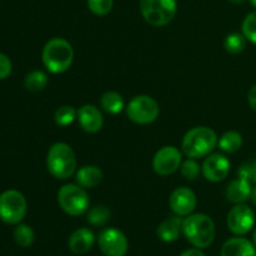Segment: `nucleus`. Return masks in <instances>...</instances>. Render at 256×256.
<instances>
[{"instance_id":"nucleus-12","label":"nucleus","mask_w":256,"mask_h":256,"mask_svg":"<svg viewBox=\"0 0 256 256\" xmlns=\"http://www.w3.org/2000/svg\"><path fill=\"white\" fill-rule=\"evenodd\" d=\"M202 172L208 182H220L226 179L230 172V162L225 155L215 152L205 156L202 165Z\"/></svg>"},{"instance_id":"nucleus-21","label":"nucleus","mask_w":256,"mask_h":256,"mask_svg":"<svg viewBox=\"0 0 256 256\" xmlns=\"http://www.w3.org/2000/svg\"><path fill=\"white\" fill-rule=\"evenodd\" d=\"M218 145H219L222 152H226V154H234L238 150L242 149V136L240 132L230 130V132H224V134L220 136Z\"/></svg>"},{"instance_id":"nucleus-4","label":"nucleus","mask_w":256,"mask_h":256,"mask_svg":"<svg viewBox=\"0 0 256 256\" xmlns=\"http://www.w3.org/2000/svg\"><path fill=\"white\" fill-rule=\"evenodd\" d=\"M182 234L195 248L205 249L215 239V224L209 215L190 214L182 220Z\"/></svg>"},{"instance_id":"nucleus-27","label":"nucleus","mask_w":256,"mask_h":256,"mask_svg":"<svg viewBox=\"0 0 256 256\" xmlns=\"http://www.w3.org/2000/svg\"><path fill=\"white\" fill-rule=\"evenodd\" d=\"M180 172H182V175L185 179L189 180V182H194V180H196L199 178L200 172H202V166L196 162V159L188 158L186 160H184L182 162Z\"/></svg>"},{"instance_id":"nucleus-24","label":"nucleus","mask_w":256,"mask_h":256,"mask_svg":"<svg viewBox=\"0 0 256 256\" xmlns=\"http://www.w3.org/2000/svg\"><path fill=\"white\" fill-rule=\"evenodd\" d=\"M78 116V110L72 105H62V106L58 108L56 112L54 114L55 124L58 126H69L74 122V120Z\"/></svg>"},{"instance_id":"nucleus-37","label":"nucleus","mask_w":256,"mask_h":256,"mask_svg":"<svg viewBox=\"0 0 256 256\" xmlns=\"http://www.w3.org/2000/svg\"><path fill=\"white\" fill-rule=\"evenodd\" d=\"M250 2H252V5L254 8H256V0H250Z\"/></svg>"},{"instance_id":"nucleus-1","label":"nucleus","mask_w":256,"mask_h":256,"mask_svg":"<svg viewBox=\"0 0 256 256\" xmlns=\"http://www.w3.org/2000/svg\"><path fill=\"white\" fill-rule=\"evenodd\" d=\"M42 60L48 72L52 74H62L72 66L74 49L68 40L52 38L42 48Z\"/></svg>"},{"instance_id":"nucleus-36","label":"nucleus","mask_w":256,"mask_h":256,"mask_svg":"<svg viewBox=\"0 0 256 256\" xmlns=\"http://www.w3.org/2000/svg\"><path fill=\"white\" fill-rule=\"evenodd\" d=\"M252 239H254V245H255V248H256V229H255V232H254V236H252Z\"/></svg>"},{"instance_id":"nucleus-35","label":"nucleus","mask_w":256,"mask_h":256,"mask_svg":"<svg viewBox=\"0 0 256 256\" xmlns=\"http://www.w3.org/2000/svg\"><path fill=\"white\" fill-rule=\"evenodd\" d=\"M230 2H232V4H242V2H245L246 0H229Z\"/></svg>"},{"instance_id":"nucleus-17","label":"nucleus","mask_w":256,"mask_h":256,"mask_svg":"<svg viewBox=\"0 0 256 256\" xmlns=\"http://www.w3.org/2000/svg\"><path fill=\"white\" fill-rule=\"evenodd\" d=\"M222 256H256V248L245 238H232L222 245Z\"/></svg>"},{"instance_id":"nucleus-7","label":"nucleus","mask_w":256,"mask_h":256,"mask_svg":"<svg viewBox=\"0 0 256 256\" xmlns=\"http://www.w3.org/2000/svg\"><path fill=\"white\" fill-rule=\"evenodd\" d=\"M28 212V202L18 190H6L0 194V220L5 224L16 225L22 222Z\"/></svg>"},{"instance_id":"nucleus-25","label":"nucleus","mask_w":256,"mask_h":256,"mask_svg":"<svg viewBox=\"0 0 256 256\" xmlns=\"http://www.w3.org/2000/svg\"><path fill=\"white\" fill-rule=\"evenodd\" d=\"M248 39L244 34L240 32H232L224 40V48L230 54H240L246 48Z\"/></svg>"},{"instance_id":"nucleus-6","label":"nucleus","mask_w":256,"mask_h":256,"mask_svg":"<svg viewBox=\"0 0 256 256\" xmlns=\"http://www.w3.org/2000/svg\"><path fill=\"white\" fill-rule=\"evenodd\" d=\"M58 202L62 212L70 216H80L90 206L89 195L79 184L62 185L58 192Z\"/></svg>"},{"instance_id":"nucleus-3","label":"nucleus","mask_w":256,"mask_h":256,"mask_svg":"<svg viewBox=\"0 0 256 256\" xmlns=\"http://www.w3.org/2000/svg\"><path fill=\"white\" fill-rule=\"evenodd\" d=\"M48 172L60 180L68 179L76 172V155L66 142H55L46 155Z\"/></svg>"},{"instance_id":"nucleus-19","label":"nucleus","mask_w":256,"mask_h":256,"mask_svg":"<svg viewBox=\"0 0 256 256\" xmlns=\"http://www.w3.org/2000/svg\"><path fill=\"white\" fill-rule=\"evenodd\" d=\"M182 232V216H170L166 218L162 224L158 226L156 234L160 240L165 242H172L178 240L180 232Z\"/></svg>"},{"instance_id":"nucleus-15","label":"nucleus","mask_w":256,"mask_h":256,"mask_svg":"<svg viewBox=\"0 0 256 256\" xmlns=\"http://www.w3.org/2000/svg\"><path fill=\"white\" fill-rule=\"evenodd\" d=\"M252 184L249 180L239 176L228 185L226 190H225V198L228 202H232V204H244L246 200L250 199L252 189Z\"/></svg>"},{"instance_id":"nucleus-20","label":"nucleus","mask_w":256,"mask_h":256,"mask_svg":"<svg viewBox=\"0 0 256 256\" xmlns=\"http://www.w3.org/2000/svg\"><path fill=\"white\" fill-rule=\"evenodd\" d=\"M100 106L110 115H118L125 109V102L118 92H106L100 98Z\"/></svg>"},{"instance_id":"nucleus-5","label":"nucleus","mask_w":256,"mask_h":256,"mask_svg":"<svg viewBox=\"0 0 256 256\" xmlns=\"http://www.w3.org/2000/svg\"><path fill=\"white\" fill-rule=\"evenodd\" d=\"M140 12L148 24L165 26L175 18L178 12L176 0H139Z\"/></svg>"},{"instance_id":"nucleus-31","label":"nucleus","mask_w":256,"mask_h":256,"mask_svg":"<svg viewBox=\"0 0 256 256\" xmlns=\"http://www.w3.org/2000/svg\"><path fill=\"white\" fill-rule=\"evenodd\" d=\"M12 72V60L9 59L6 54L0 52V80H4L10 76Z\"/></svg>"},{"instance_id":"nucleus-14","label":"nucleus","mask_w":256,"mask_h":256,"mask_svg":"<svg viewBox=\"0 0 256 256\" xmlns=\"http://www.w3.org/2000/svg\"><path fill=\"white\" fill-rule=\"evenodd\" d=\"M78 122L82 129L89 134L100 132L104 125V116L98 106L92 104H85L78 110Z\"/></svg>"},{"instance_id":"nucleus-26","label":"nucleus","mask_w":256,"mask_h":256,"mask_svg":"<svg viewBox=\"0 0 256 256\" xmlns=\"http://www.w3.org/2000/svg\"><path fill=\"white\" fill-rule=\"evenodd\" d=\"M14 240L22 248L32 246L35 240L34 230L29 225L19 224L14 230Z\"/></svg>"},{"instance_id":"nucleus-30","label":"nucleus","mask_w":256,"mask_h":256,"mask_svg":"<svg viewBox=\"0 0 256 256\" xmlns=\"http://www.w3.org/2000/svg\"><path fill=\"white\" fill-rule=\"evenodd\" d=\"M238 174H239V176H242L249 180L252 184H256V160L242 165Z\"/></svg>"},{"instance_id":"nucleus-2","label":"nucleus","mask_w":256,"mask_h":256,"mask_svg":"<svg viewBox=\"0 0 256 256\" xmlns=\"http://www.w3.org/2000/svg\"><path fill=\"white\" fill-rule=\"evenodd\" d=\"M218 142L219 138L214 130L208 126H195L184 135L182 149L188 158L200 159L212 154Z\"/></svg>"},{"instance_id":"nucleus-29","label":"nucleus","mask_w":256,"mask_h":256,"mask_svg":"<svg viewBox=\"0 0 256 256\" xmlns=\"http://www.w3.org/2000/svg\"><path fill=\"white\" fill-rule=\"evenodd\" d=\"M90 12L98 16L109 14L114 5V0H86Z\"/></svg>"},{"instance_id":"nucleus-22","label":"nucleus","mask_w":256,"mask_h":256,"mask_svg":"<svg viewBox=\"0 0 256 256\" xmlns=\"http://www.w3.org/2000/svg\"><path fill=\"white\" fill-rule=\"evenodd\" d=\"M88 222L92 226H104L110 220V210L105 205H95L86 212Z\"/></svg>"},{"instance_id":"nucleus-16","label":"nucleus","mask_w":256,"mask_h":256,"mask_svg":"<svg viewBox=\"0 0 256 256\" xmlns=\"http://www.w3.org/2000/svg\"><path fill=\"white\" fill-rule=\"evenodd\" d=\"M95 242V235L88 228H79L72 232L69 238V249L74 254H85L92 248Z\"/></svg>"},{"instance_id":"nucleus-9","label":"nucleus","mask_w":256,"mask_h":256,"mask_svg":"<svg viewBox=\"0 0 256 256\" xmlns=\"http://www.w3.org/2000/svg\"><path fill=\"white\" fill-rule=\"evenodd\" d=\"M182 162V152L174 145H166L155 152L152 158V169L158 175L169 176L180 169Z\"/></svg>"},{"instance_id":"nucleus-32","label":"nucleus","mask_w":256,"mask_h":256,"mask_svg":"<svg viewBox=\"0 0 256 256\" xmlns=\"http://www.w3.org/2000/svg\"><path fill=\"white\" fill-rule=\"evenodd\" d=\"M248 102H249L250 108L256 112V85L250 88L249 92H248Z\"/></svg>"},{"instance_id":"nucleus-13","label":"nucleus","mask_w":256,"mask_h":256,"mask_svg":"<svg viewBox=\"0 0 256 256\" xmlns=\"http://www.w3.org/2000/svg\"><path fill=\"white\" fill-rule=\"evenodd\" d=\"M169 205L172 212L178 216H189L196 209V195L186 186L176 188L170 195Z\"/></svg>"},{"instance_id":"nucleus-33","label":"nucleus","mask_w":256,"mask_h":256,"mask_svg":"<svg viewBox=\"0 0 256 256\" xmlns=\"http://www.w3.org/2000/svg\"><path fill=\"white\" fill-rule=\"evenodd\" d=\"M179 256H205V254L199 249V248H195V249L185 250V252H182Z\"/></svg>"},{"instance_id":"nucleus-18","label":"nucleus","mask_w":256,"mask_h":256,"mask_svg":"<svg viewBox=\"0 0 256 256\" xmlns=\"http://www.w3.org/2000/svg\"><path fill=\"white\" fill-rule=\"evenodd\" d=\"M102 178H104L102 170L96 165H85L75 172L76 182L84 189L96 188L102 182Z\"/></svg>"},{"instance_id":"nucleus-23","label":"nucleus","mask_w":256,"mask_h":256,"mask_svg":"<svg viewBox=\"0 0 256 256\" xmlns=\"http://www.w3.org/2000/svg\"><path fill=\"white\" fill-rule=\"evenodd\" d=\"M24 85L32 92H42L48 85V75L42 70H32L25 76Z\"/></svg>"},{"instance_id":"nucleus-11","label":"nucleus","mask_w":256,"mask_h":256,"mask_svg":"<svg viewBox=\"0 0 256 256\" xmlns=\"http://www.w3.org/2000/svg\"><path fill=\"white\" fill-rule=\"evenodd\" d=\"M228 228L235 235L248 234L254 228L255 214L252 208L245 204H235L228 214Z\"/></svg>"},{"instance_id":"nucleus-34","label":"nucleus","mask_w":256,"mask_h":256,"mask_svg":"<svg viewBox=\"0 0 256 256\" xmlns=\"http://www.w3.org/2000/svg\"><path fill=\"white\" fill-rule=\"evenodd\" d=\"M250 200H252V204H254L255 206H256V184L254 185V186H252V195H250Z\"/></svg>"},{"instance_id":"nucleus-28","label":"nucleus","mask_w":256,"mask_h":256,"mask_svg":"<svg viewBox=\"0 0 256 256\" xmlns=\"http://www.w3.org/2000/svg\"><path fill=\"white\" fill-rule=\"evenodd\" d=\"M242 32L250 42L256 45V12H250L245 16L242 25Z\"/></svg>"},{"instance_id":"nucleus-10","label":"nucleus","mask_w":256,"mask_h":256,"mask_svg":"<svg viewBox=\"0 0 256 256\" xmlns=\"http://www.w3.org/2000/svg\"><path fill=\"white\" fill-rule=\"evenodd\" d=\"M98 244L105 256H125L129 249L124 232L115 228H108L99 234Z\"/></svg>"},{"instance_id":"nucleus-8","label":"nucleus","mask_w":256,"mask_h":256,"mask_svg":"<svg viewBox=\"0 0 256 256\" xmlns=\"http://www.w3.org/2000/svg\"><path fill=\"white\" fill-rule=\"evenodd\" d=\"M129 120L139 125H148L159 118L160 108L154 98L149 95H136L125 108Z\"/></svg>"}]
</instances>
